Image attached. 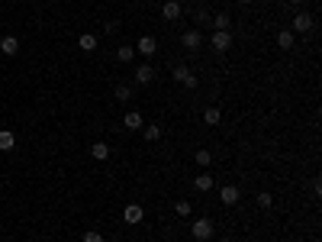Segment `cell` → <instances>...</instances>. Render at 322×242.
I'll return each instance as SVG.
<instances>
[{"label":"cell","mask_w":322,"mask_h":242,"mask_svg":"<svg viewBox=\"0 0 322 242\" xmlns=\"http://www.w3.org/2000/svg\"><path fill=\"white\" fill-rule=\"evenodd\" d=\"M213 233H216V226H213V220H210V217H200V220L190 223V236H194L197 242H207Z\"/></svg>","instance_id":"obj_1"},{"label":"cell","mask_w":322,"mask_h":242,"mask_svg":"<svg viewBox=\"0 0 322 242\" xmlns=\"http://www.w3.org/2000/svg\"><path fill=\"white\" fill-rule=\"evenodd\" d=\"M142 220H145V210H142L139 204H126V207H122V223H129V226H139Z\"/></svg>","instance_id":"obj_2"},{"label":"cell","mask_w":322,"mask_h":242,"mask_svg":"<svg viewBox=\"0 0 322 242\" xmlns=\"http://www.w3.org/2000/svg\"><path fill=\"white\" fill-rule=\"evenodd\" d=\"M139 55H145V58H152L155 52H158V42H155V36H139V42L132 45Z\"/></svg>","instance_id":"obj_3"},{"label":"cell","mask_w":322,"mask_h":242,"mask_svg":"<svg viewBox=\"0 0 322 242\" xmlns=\"http://www.w3.org/2000/svg\"><path fill=\"white\" fill-rule=\"evenodd\" d=\"M313 26H316V23H313V13L300 10L297 16H293V29H290V32H310Z\"/></svg>","instance_id":"obj_4"},{"label":"cell","mask_w":322,"mask_h":242,"mask_svg":"<svg viewBox=\"0 0 322 242\" xmlns=\"http://www.w3.org/2000/svg\"><path fill=\"white\" fill-rule=\"evenodd\" d=\"M181 45L190 48V52H194V48H200V45H203V32H200V29H187V32L181 36Z\"/></svg>","instance_id":"obj_5"},{"label":"cell","mask_w":322,"mask_h":242,"mask_svg":"<svg viewBox=\"0 0 322 242\" xmlns=\"http://www.w3.org/2000/svg\"><path fill=\"white\" fill-rule=\"evenodd\" d=\"M238 197H242V194H238L235 184H222V191H219V200H222L225 207H235V204H238Z\"/></svg>","instance_id":"obj_6"},{"label":"cell","mask_w":322,"mask_h":242,"mask_svg":"<svg viewBox=\"0 0 322 242\" xmlns=\"http://www.w3.org/2000/svg\"><path fill=\"white\" fill-rule=\"evenodd\" d=\"M210 45H213L216 52H229V48H232V32H213Z\"/></svg>","instance_id":"obj_7"},{"label":"cell","mask_w":322,"mask_h":242,"mask_svg":"<svg viewBox=\"0 0 322 242\" xmlns=\"http://www.w3.org/2000/svg\"><path fill=\"white\" fill-rule=\"evenodd\" d=\"M152 81H155V68L148 65V61L135 68V84H152Z\"/></svg>","instance_id":"obj_8"},{"label":"cell","mask_w":322,"mask_h":242,"mask_svg":"<svg viewBox=\"0 0 322 242\" xmlns=\"http://www.w3.org/2000/svg\"><path fill=\"white\" fill-rule=\"evenodd\" d=\"M122 126H126V129H132V133H139V129L145 126V120H142V113H135V110H129V113L122 116Z\"/></svg>","instance_id":"obj_9"},{"label":"cell","mask_w":322,"mask_h":242,"mask_svg":"<svg viewBox=\"0 0 322 242\" xmlns=\"http://www.w3.org/2000/svg\"><path fill=\"white\" fill-rule=\"evenodd\" d=\"M210 26H213V32H229L232 16H229V13H216V16L210 19Z\"/></svg>","instance_id":"obj_10"},{"label":"cell","mask_w":322,"mask_h":242,"mask_svg":"<svg viewBox=\"0 0 322 242\" xmlns=\"http://www.w3.org/2000/svg\"><path fill=\"white\" fill-rule=\"evenodd\" d=\"M181 3H177V0H164V6H161V16L164 19H181Z\"/></svg>","instance_id":"obj_11"},{"label":"cell","mask_w":322,"mask_h":242,"mask_svg":"<svg viewBox=\"0 0 322 242\" xmlns=\"http://www.w3.org/2000/svg\"><path fill=\"white\" fill-rule=\"evenodd\" d=\"M0 52L3 55H19V39L16 36H3L0 39Z\"/></svg>","instance_id":"obj_12"},{"label":"cell","mask_w":322,"mask_h":242,"mask_svg":"<svg viewBox=\"0 0 322 242\" xmlns=\"http://www.w3.org/2000/svg\"><path fill=\"white\" fill-rule=\"evenodd\" d=\"M194 188L200 191V194H207V191H213V175H207V171H200V175L194 178Z\"/></svg>","instance_id":"obj_13"},{"label":"cell","mask_w":322,"mask_h":242,"mask_svg":"<svg viewBox=\"0 0 322 242\" xmlns=\"http://www.w3.org/2000/svg\"><path fill=\"white\" fill-rule=\"evenodd\" d=\"M293 42H297V39H293L290 29H280V32H277V48H280V52H290Z\"/></svg>","instance_id":"obj_14"},{"label":"cell","mask_w":322,"mask_h":242,"mask_svg":"<svg viewBox=\"0 0 322 242\" xmlns=\"http://www.w3.org/2000/svg\"><path fill=\"white\" fill-rule=\"evenodd\" d=\"M142 136H145V142H158L161 139V126L158 123H148V126H142Z\"/></svg>","instance_id":"obj_15"},{"label":"cell","mask_w":322,"mask_h":242,"mask_svg":"<svg viewBox=\"0 0 322 242\" xmlns=\"http://www.w3.org/2000/svg\"><path fill=\"white\" fill-rule=\"evenodd\" d=\"M78 48L81 52H94V48H97V36H94V32H84V36L78 39Z\"/></svg>","instance_id":"obj_16"},{"label":"cell","mask_w":322,"mask_h":242,"mask_svg":"<svg viewBox=\"0 0 322 242\" xmlns=\"http://www.w3.org/2000/svg\"><path fill=\"white\" fill-rule=\"evenodd\" d=\"M91 155L97 158V162H107V158H109V145L107 142H94L91 145Z\"/></svg>","instance_id":"obj_17"},{"label":"cell","mask_w":322,"mask_h":242,"mask_svg":"<svg viewBox=\"0 0 322 242\" xmlns=\"http://www.w3.org/2000/svg\"><path fill=\"white\" fill-rule=\"evenodd\" d=\"M13 145H16V136L10 129H0V152H10Z\"/></svg>","instance_id":"obj_18"},{"label":"cell","mask_w":322,"mask_h":242,"mask_svg":"<svg viewBox=\"0 0 322 242\" xmlns=\"http://www.w3.org/2000/svg\"><path fill=\"white\" fill-rule=\"evenodd\" d=\"M219 120H222V110L219 107H210L207 113H203V123H207V126H219Z\"/></svg>","instance_id":"obj_19"},{"label":"cell","mask_w":322,"mask_h":242,"mask_svg":"<svg viewBox=\"0 0 322 242\" xmlns=\"http://www.w3.org/2000/svg\"><path fill=\"white\" fill-rule=\"evenodd\" d=\"M116 58H119L122 65H129V61L135 58V48L132 45H119V48H116Z\"/></svg>","instance_id":"obj_20"},{"label":"cell","mask_w":322,"mask_h":242,"mask_svg":"<svg viewBox=\"0 0 322 242\" xmlns=\"http://www.w3.org/2000/svg\"><path fill=\"white\" fill-rule=\"evenodd\" d=\"M194 162L200 165V168H210V162H213V152H210V149H197Z\"/></svg>","instance_id":"obj_21"},{"label":"cell","mask_w":322,"mask_h":242,"mask_svg":"<svg viewBox=\"0 0 322 242\" xmlns=\"http://www.w3.org/2000/svg\"><path fill=\"white\" fill-rule=\"evenodd\" d=\"M116 100H119V103H129V100H132V87H129V84H119V87H116Z\"/></svg>","instance_id":"obj_22"},{"label":"cell","mask_w":322,"mask_h":242,"mask_svg":"<svg viewBox=\"0 0 322 242\" xmlns=\"http://www.w3.org/2000/svg\"><path fill=\"white\" fill-rule=\"evenodd\" d=\"M190 210H194L190 200H174V213H177V217H190Z\"/></svg>","instance_id":"obj_23"},{"label":"cell","mask_w":322,"mask_h":242,"mask_svg":"<svg viewBox=\"0 0 322 242\" xmlns=\"http://www.w3.org/2000/svg\"><path fill=\"white\" fill-rule=\"evenodd\" d=\"M258 207H261V210H271V207H274V197H271V194L268 191H261V194H258Z\"/></svg>","instance_id":"obj_24"},{"label":"cell","mask_w":322,"mask_h":242,"mask_svg":"<svg viewBox=\"0 0 322 242\" xmlns=\"http://www.w3.org/2000/svg\"><path fill=\"white\" fill-rule=\"evenodd\" d=\"M210 19H213V13H210V10H197V29L210 26Z\"/></svg>","instance_id":"obj_25"},{"label":"cell","mask_w":322,"mask_h":242,"mask_svg":"<svg viewBox=\"0 0 322 242\" xmlns=\"http://www.w3.org/2000/svg\"><path fill=\"white\" fill-rule=\"evenodd\" d=\"M181 84H184V87H190V91H194V87H200V78H197V74H194V71H190V74H187V78H184V81H181Z\"/></svg>","instance_id":"obj_26"},{"label":"cell","mask_w":322,"mask_h":242,"mask_svg":"<svg viewBox=\"0 0 322 242\" xmlns=\"http://www.w3.org/2000/svg\"><path fill=\"white\" fill-rule=\"evenodd\" d=\"M187 74H190V68H187V65H177V68H174V81H184Z\"/></svg>","instance_id":"obj_27"},{"label":"cell","mask_w":322,"mask_h":242,"mask_svg":"<svg viewBox=\"0 0 322 242\" xmlns=\"http://www.w3.org/2000/svg\"><path fill=\"white\" fill-rule=\"evenodd\" d=\"M84 242H104V236H100L97 230H87L84 233Z\"/></svg>","instance_id":"obj_28"},{"label":"cell","mask_w":322,"mask_h":242,"mask_svg":"<svg viewBox=\"0 0 322 242\" xmlns=\"http://www.w3.org/2000/svg\"><path fill=\"white\" fill-rule=\"evenodd\" d=\"M313 194H316V197H322V181H319V178L313 181Z\"/></svg>","instance_id":"obj_29"},{"label":"cell","mask_w":322,"mask_h":242,"mask_svg":"<svg viewBox=\"0 0 322 242\" xmlns=\"http://www.w3.org/2000/svg\"><path fill=\"white\" fill-rule=\"evenodd\" d=\"M290 3H293V6H303V0H290Z\"/></svg>","instance_id":"obj_30"},{"label":"cell","mask_w":322,"mask_h":242,"mask_svg":"<svg viewBox=\"0 0 322 242\" xmlns=\"http://www.w3.org/2000/svg\"><path fill=\"white\" fill-rule=\"evenodd\" d=\"M219 242H235V239H219Z\"/></svg>","instance_id":"obj_31"},{"label":"cell","mask_w":322,"mask_h":242,"mask_svg":"<svg viewBox=\"0 0 322 242\" xmlns=\"http://www.w3.org/2000/svg\"><path fill=\"white\" fill-rule=\"evenodd\" d=\"M238 3H251V0H238Z\"/></svg>","instance_id":"obj_32"},{"label":"cell","mask_w":322,"mask_h":242,"mask_svg":"<svg viewBox=\"0 0 322 242\" xmlns=\"http://www.w3.org/2000/svg\"><path fill=\"white\" fill-rule=\"evenodd\" d=\"M277 3H280V0H277Z\"/></svg>","instance_id":"obj_33"}]
</instances>
